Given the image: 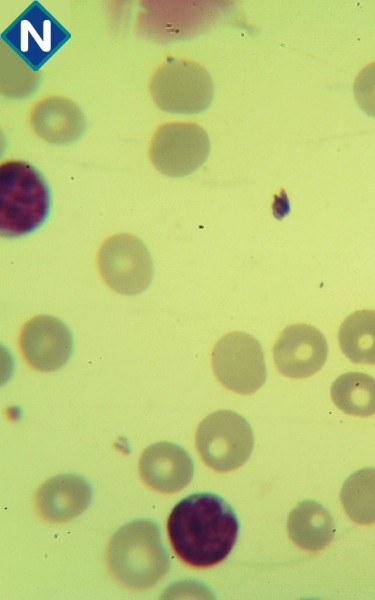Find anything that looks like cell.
I'll return each mask as SVG.
<instances>
[{"mask_svg":"<svg viewBox=\"0 0 375 600\" xmlns=\"http://www.w3.org/2000/svg\"><path fill=\"white\" fill-rule=\"evenodd\" d=\"M170 544L178 559L194 569L221 563L232 551L239 523L219 495L195 493L179 501L167 520Z\"/></svg>","mask_w":375,"mask_h":600,"instance_id":"1","label":"cell"},{"mask_svg":"<svg viewBox=\"0 0 375 600\" xmlns=\"http://www.w3.org/2000/svg\"><path fill=\"white\" fill-rule=\"evenodd\" d=\"M106 565L125 588L143 591L155 586L170 567L158 525L140 519L119 528L107 546Z\"/></svg>","mask_w":375,"mask_h":600,"instance_id":"2","label":"cell"},{"mask_svg":"<svg viewBox=\"0 0 375 600\" xmlns=\"http://www.w3.org/2000/svg\"><path fill=\"white\" fill-rule=\"evenodd\" d=\"M50 192L42 175L29 163L9 160L0 166V230L18 237L37 229L50 209Z\"/></svg>","mask_w":375,"mask_h":600,"instance_id":"3","label":"cell"},{"mask_svg":"<svg viewBox=\"0 0 375 600\" xmlns=\"http://www.w3.org/2000/svg\"><path fill=\"white\" fill-rule=\"evenodd\" d=\"M195 443L205 465L224 473L238 469L248 460L254 436L243 416L231 410H219L201 421Z\"/></svg>","mask_w":375,"mask_h":600,"instance_id":"4","label":"cell"},{"mask_svg":"<svg viewBox=\"0 0 375 600\" xmlns=\"http://www.w3.org/2000/svg\"><path fill=\"white\" fill-rule=\"evenodd\" d=\"M210 74L200 64L182 59L165 62L153 75L150 92L157 106L170 113L194 114L213 98Z\"/></svg>","mask_w":375,"mask_h":600,"instance_id":"5","label":"cell"},{"mask_svg":"<svg viewBox=\"0 0 375 600\" xmlns=\"http://www.w3.org/2000/svg\"><path fill=\"white\" fill-rule=\"evenodd\" d=\"M212 368L225 388L242 395L255 393L267 377L260 343L239 331L230 332L217 341L212 351Z\"/></svg>","mask_w":375,"mask_h":600,"instance_id":"6","label":"cell"},{"mask_svg":"<svg viewBox=\"0 0 375 600\" xmlns=\"http://www.w3.org/2000/svg\"><path fill=\"white\" fill-rule=\"evenodd\" d=\"M97 264L105 283L122 295H137L152 281L150 253L140 239L128 233L107 238L98 252Z\"/></svg>","mask_w":375,"mask_h":600,"instance_id":"7","label":"cell"},{"mask_svg":"<svg viewBox=\"0 0 375 600\" xmlns=\"http://www.w3.org/2000/svg\"><path fill=\"white\" fill-rule=\"evenodd\" d=\"M70 33L37 1L32 2L1 34L32 70L40 69L70 38Z\"/></svg>","mask_w":375,"mask_h":600,"instance_id":"8","label":"cell"},{"mask_svg":"<svg viewBox=\"0 0 375 600\" xmlns=\"http://www.w3.org/2000/svg\"><path fill=\"white\" fill-rule=\"evenodd\" d=\"M209 137L194 123H168L154 132L150 160L161 173L180 177L196 171L208 158Z\"/></svg>","mask_w":375,"mask_h":600,"instance_id":"9","label":"cell"},{"mask_svg":"<svg viewBox=\"0 0 375 600\" xmlns=\"http://www.w3.org/2000/svg\"><path fill=\"white\" fill-rule=\"evenodd\" d=\"M19 346L29 366L42 372L61 368L70 358L73 339L68 327L59 319L41 315L22 328Z\"/></svg>","mask_w":375,"mask_h":600,"instance_id":"10","label":"cell"},{"mask_svg":"<svg viewBox=\"0 0 375 600\" xmlns=\"http://www.w3.org/2000/svg\"><path fill=\"white\" fill-rule=\"evenodd\" d=\"M328 354L326 339L320 330L308 324L286 327L273 348L278 371L289 378H307L318 372Z\"/></svg>","mask_w":375,"mask_h":600,"instance_id":"11","label":"cell"},{"mask_svg":"<svg viewBox=\"0 0 375 600\" xmlns=\"http://www.w3.org/2000/svg\"><path fill=\"white\" fill-rule=\"evenodd\" d=\"M138 470L142 481L150 489L172 494L190 483L194 465L182 447L171 442H158L142 452Z\"/></svg>","mask_w":375,"mask_h":600,"instance_id":"12","label":"cell"},{"mask_svg":"<svg viewBox=\"0 0 375 600\" xmlns=\"http://www.w3.org/2000/svg\"><path fill=\"white\" fill-rule=\"evenodd\" d=\"M92 489L77 474H60L44 482L34 495L39 517L49 523H65L79 516L90 505Z\"/></svg>","mask_w":375,"mask_h":600,"instance_id":"13","label":"cell"},{"mask_svg":"<svg viewBox=\"0 0 375 600\" xmlns=\"http://www.w3.org/2000/svg\"><path fill=\"white\" fill-rule=\"evenodd\" d=\"M30 121L38 136L54 144H68L77 140L86 126L80 108L60 96L38 102L33 107Z\"/></svg>","mask_w":375,"mask_h":600,"instance_id":"14","label":"cell"},{"mask_svg":"<svg viewBox=\"0 0 375 600\" xmlns=\"http://www.w3.org/2000/svg\"><path fill=\"white\" fill-rule=\"evenodd\" d=\"M287 531L296 546L317 552L331 543L335 526L331 514L323 505L314 500H304L289 514Z\"/></svg>","mask_w":375,"mask_h":600,"instance_id":"15","label":"cell"},{"mask_svg":"<svg viewBox=\"0 0 375 600\" xmlns=\"http://www.w3.org/2000/svg\"><path fill=\"white\" fill-rule=\"evenodd\" d=\"M338 337L340 348L349 360L375 365V310L350 314L342 322Z\"/></svg>","mask_w":375,"mask_h":600,"instance_id":"16","label":"cell"},{"mask_svg":"<svg viewBox=\"0 0 375 600\" xmlns=\"http://www.w3.org/2000/svg\"><path fill=\"white\" fill-rule=\"evenodd\" d=\"M331 398L342 412L358 417L375 414V378L360 372L340 375L331 386Z\"/></svg>","mask_w":375,"mask_h":600,"instance_id":"17","label":"cell"},{"mask_svg":"<svg viewBox=\"0 0 375 600\" xmlns=\"http://www.w3.org/2000/svg\"><path fill=\"white\" fill-rule=\"evenodd\" d=\"M340 500L348 517L359 525L375 523V468L357 470L344 482Z\"/></svg>","mask_w":375,"mask_h":600,"instance_id":"18","label":"cell"},{"mask_svg":"<svg viewBox=\"0 0 375 600\" xmlns=\"http://www.w3.org/2000/svg\"><path fill=\"white\" fill-rule=\"evenodd\" d=\"M354 95L359 107L367 115L375 117V62L359 72L354 83Z\"/></svg>","mask_w":375,"mask_h":600,"instance_id":"19","label":"cell"}]
</instances>
